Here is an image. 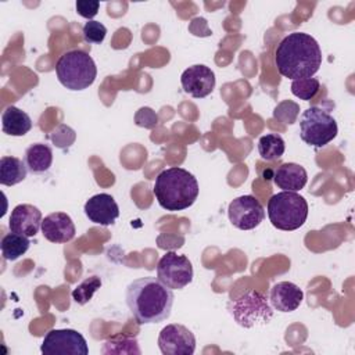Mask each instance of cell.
Listing matches in <instances>:
<instances>
[{
	"label": "cell",
	"instance_id": "ac0fdd59",
	"mask_svg": "<svg viewBox=\"0 0 355 355\" xmlns=\"http://www.w3.org/2000/svg\"><path fill=\"white\" fill-rule=\"evenodd\" d=\"M1 128L6 135L24 136L32 129V119L21 108L10 105L3 111Z\"/></svg>",
	"mask_w": 355,
	"mask_h": 355
},
{
	"label": "cell",
	"instance_id": "2e32d148",
	"mask_svg": "<svg viewBox=\"0 0 355 355\" xmlns=\"http://www.w3.org/2000/svg\"><path fill=\"white\" fill-rule=\"evenodd\" d=\"M304 300L302 290L291 282H279L270 288L269 301L272 308L279 312L295 311Z\"/></svg>",
	"mask_w": 355,
	"mask_h": 355
},
{
	"label": "cell",
	"instance_id": "7402d4cb",
	"mask_svg": "<svg viewBox=\"0 0 355 355\" xmlns=\"http://www.w3.org/2000/svg\"><path fill=\"white\" fill-rule=\"evenodd\" d=\"M286 150L284 140L277 133H268L259 137L258 140V153L265 161L279 159Z\"/></svg>",
	"mask_w": 355,
	"mask_h": 355
},
{
	"label": "cell",
	"instance_id": "7a4b0ae2",
	"mask_svg": "<svg viewBox=\"0 0 355 355\" xmlns=\"http://www.w3.org/2000/svg\"><path fill=\"white\" fill-rule=\"evenodd\" d=\"M275 64L284 78L293 80L312 78L322 65V51L315 37L304 32H293L277 44Z\"/></svg>",
	"mask_w": 355,
	"mask_h": 355
},
{
	"label": "cell",
	"instance_id": "4316f807",
	"mask_svg": "<svg viewBox=\"0 0 355 355\" xmlns=\"http://www.w3.org/2000/svg\"><path fill=\"white\" fill-rule=\"evenodd\" d=\"M98 8H100V3L98 1H90V0L89 1L87 0H78L76 1V12L80 17H83V18H86L89 21H92V18L94 15H97Z\"/></svg>",
	"mask_w": 355,
	"mask_h": 355
},
{
	"label": "cell",
	"instance_id": "ffe728a7",
	"mask_svg": "<svg viewBox=\"0 0 355 355\" xmlns=\"http://www.w3.org/2000/svg\"><path fill=\"white\" fill-rule=\"evenodd\" d=\"M25 162L17 157L4 155L0 158V183L3 186H14L21 183L28 173Z\"/></svg>",
	"mask_w": 355,
	"mask_h": 355
},
{
	"label": "cell",
	"instance_id": "8fae6325",
	"mask_svg": "<svg viewBox=\"0 0 355 355\" xmlns=\"http://www.w3.org/2000/svg\"><path fill=\"white\" fill-rule=\"evenodd\" d=\"M158 347L164 355H191L196 351V337L183 324H166L159 331Z\"/></svg>",
	"mask_w": 355,
	"mask_h": 355
},
{
	"label": "cell",
	"instance_id": "9a60e30c",
	"mask_svg": "<svg viewBox=\"0 0 355 355\" xmlns=\"http://www.w3.org/2000/svg\"><path fill=\"white\" fill-rule=\"evenodd\" d=\"M42 233L51 243H68L75 237L76 229L65 212H53L42 220Z\"/></svg>",
	"mask_w": 355,
	"mask_h": 355
},
{
	"label": "cell",
	"instance_id": "44dd1931",
	"mask_svg": "<svg viewBox=\"0 0 355 355\" xmlns=\"http://www.w3.org/2000/svg\"><path fill=\"white\" fill-rule=\"evenodd\" d=\"M29 244L31 243L26 236L10 232L1 239V243H0L1 255L6 261H15L28 251Z\"/></svg>",
	"mask_w": 355,
	"mask_h": 355
},
{
	"label": "cell",
	"instance_id": "d4e9b609",
	"mask_svg": "<svg viewBox=\"0 0 355 355\" xmlns=\"http://www.w3.org/2000/svg\"><path fill=\"white\" fill-rule=\"evenodd\" d=\"M320 89V83L316 78H305V79H297L291 83V93L298 97L300 100L309 101L312 100Z\"/></svg>",
	"mask_w": 355,
	"mask_h": 355
},
{
	"label": "cell",
	"instance_id": "8992f818",
	"mask_svg": "<svg viewBox=\"0 0 355 355\" xmlns=\"http://www.w3.org/2000/svg\"><path fill=\"white\" fill-rule=\"evenodd\" d=\"M227 311L237 324L245 329L269 323L273 316L269 298L259 291L250 290L240 297L230 300Z\"/></svg>",
	"mask_w": 355,
	"mask_h": 355
},
{
	"label": "cell",
	"instance_id": "e0dca14e",
	"mask_svg": "<svg viewBox=\"0 0 355 355\" xmlns=\"http://www.w3.org/2000/svg\"><path fill=\"white\" fill-rule=\"evenodd\" d=\"M275 184L283 191H298L305 187L308 182V173L304 166L294 162H284L279 165L273 172Z\"/></svg>",
	"mask_w": 355,
	"mask_h": 355
},
{
	"label": "cell",
	"instance_id": "cb8c5ba5",
	"mask_svg": "<svg viewBox=\"0 0 355 355\" xmlns=\"http://www.w3.org/2000/svg\"><path fill=\"white\" fill-rule=\"evenodd\" d=\"M101 287V279L97 276H90L86 277L82 283H79L73 290H72V298L76 304L85 305L87 304L94 293Z\"/></svg>",
	"mask_w": 355,
	"mask_h": 355
},
{
	"label": "cell",
	"instance_id": "484cf974",
	"mask_svg": "<svg viewBox=\"0 0 355 355\" xmlns=\"http://www.w3.org/2000/svg\"><path fill=\"white\" fill-rule=\"evenodd\" d=\"M83 39L90 44H100L107 35V28L100 21H87L82 28Z\"/></svg>",
	"mask_w": 355,
	"mask_h": 355
},
{
	"label": "cell",
	"instance_id": "603a6c76",
	"mask_svg": "<svg viewBox=\"0 0 355 355\" xmlns=\"http://www.w3.org/2000/svg\"><path fill=\"white\" fill-rule=\"evenodd\" d=\"M103 354H140L137 340L135 337H126L122 334L114 336L104 341Z\"/></svg>",
	"mask_w": 355,
	"mask_h": 355
},
{
	"label": "cell",
	"instance_id": "4fadbf2b",
	"mask_svg": "<svg viewBox=\"0 0 355 355\" xmlns=\"http://www.w3.org/2000/svg\"><path fill=\"white\" fill-rule=\"evenodd\" d=\"M87 219L96 225L110 226L119 216V207L114 197L107 193H98L90 197L83 207Z\"/></svg>",
	"mask_w": 355,
	"mask_h": 355
},
{
	"label": "cell",
	"instance_id": "52a82bcc",
	"mask_svg": "<svg viewBox=\"0 0 355 355\" xmlns=\"http://www.w3.org/2000/svg\"><path fill=\"white\" fill-rule=\"evenodd\" d=\"M337 133L338 126L336 119L327 110L319 105H311L300 116V137L312 147H324Z\"/></svg>",
	"mask_w": 355,
	"mask_h": 355
},
{
	"label": "cell",
	"instance_id": "d6986e66",
	"mask_svg": "<svg viewBox=\"0 0 355 355\" xmlns=\"http://www.w3.org/2000/svg\"><path fill=\"white\" fill-rule=\"evenodd\" d=\"M24 162L31 173H43L49 171L53 164V150L43 143L31 144L25 150Z\"/></svg>",
	"mask_w": 355,
	"mask_h": 355
},
{
	"label": "cell",
	"instance_id": "277c9868",
	"mask_svg": "<svg viewBox=\"0 0 355 355\" xmlns=\"http://www.w3.org/2000/svg\"><path fill=\"white\" fill-rule=\"evenodd\" d=\"M60 83L69 90H85L92 86L97 76L93 58L83 50H69L60 55L55 64Z\"/></svg>",
	"mask_w": 355,
	"mask_h": 355
},
{
	"label": "cell",
	"instance_id": "5b68a950",
	"mask_svg": "<svg viewBox=\"0 0 355 355\" xmlns=\"http://www.w3.org/2000/svg\"><path fill=\"white\" fill-rule=\"evenodd\" d=\"M268 218L279 230H297L308 218V202L295 191H280L268 201Z\"/></svg>",
	"mask_w": 355,
	"mask_h": 355
},
{
	"label": "cell",
	"instance_id": "3957f363",
	"mask_svg": "<svg viewBox=\"0 0 355 355\" xmlns=\"http://www.w3.org/2000/svg\"><path fill=\"white\" fill-rule=\"evenodd\" d=\"M198 182L189 171L172 166L158 173L153 193L161 208L175 212L191 207L198 197Z\"/></svg>",
	"mask_w": 355,
	"mask_h": 355
},
{
	"label": "cell",
	"instance_id": "9c48e42d",
	"mask_svg": "<svg viewBox=\"0 0 355 355\" xmlns=\"http://www.w3.org/2000/svg\"><path fill=\"white\" fill-rule=\"evenodd\" d=\"M44 355H87L89 347L85 337L73 329L50 330L40 345Z\"/></svg>",
	"mask_w": 355,
	"mask_h": 355
},
{
	"label": "cell",
	"instance_id": "ba28073f",
	"mask_svg": "<svg viewBox=\"0 0 355 355\" xmlns=\"http://www.w3.org/2000/svg\"><path fill=\"white\" fill-rule=\"evenodd\" d=\"M193 265L186 255L169 251L157 263V277L172 290H182L193 280Z\"/></svg>",
	"mask_w": 355,
	"mask_h": 355
},
{
	"label": "cell",
	"instance_id": "7c38bea8",
	"mask_svg": "<svg viewBox=\"0 0 355 355\" xmlns=\"http://www.w3.org/2000/svg\"><path fill=\"white\" fill-rule=\"evenodd\" d=\"M214 71L202 64H196L183 71L180 83L183 90L194 98H204L212 93L215 87Z\"/></svg>",
	"mask_w": 355,
	"mask_h": 355
},
{
	"label": "cell",
	"instance_id": "30bf717a",
	"mask_svg": "<svg viewBox=\"0 0 355 355\" xmlns=\"http://www.w3.org/2000/svg\"><path fill=\"white\" fill-rule=\"evenodd\" d=\"M230 223L240 230H252L261 225L265 218L262 204L254 196H240L234 198L227 208Z\"/></svg>",
	"mask_w": 355,
	"mask_h": 355
},
{
	"label": "cell",
	"instance_id": "5bb4252c",
	"mask_svg": "<svg viewBox=\"0 0 355 355\" xmlns=\"http://www.w3.org/2000/svg\"><path fill=\"white\" fill-rule=\"evenodd\" d=\"M42 220L43 216L37 207L32 204H19L11 211L8 227L10 232L26 237H35L39 229H42Z\"/></svg>",
	"mask_w": 355,
	"mask_h": 355
},
{
	"label": "cell",
	"instance_id": "6da1fadb",
	"mask_svg": "<svg viewBox=\"0 0 355 355\" xmlns=\"http://www.w3.org/2000/svg\"><path fill=\"white\" fill-rule=\"evenodd\" d=\"M173 291L158 277L147 276L133 280L126 287V305L139 324L159 323L169 318Z\"/></svg>",
	"mask_w": 355,
	"mask_h": 355
}]
</instances>
